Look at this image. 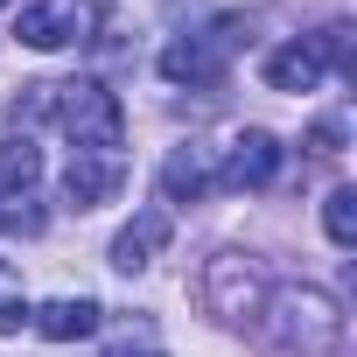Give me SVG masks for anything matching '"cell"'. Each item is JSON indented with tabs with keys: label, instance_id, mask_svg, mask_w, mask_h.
<instances>
[{
	"label": "cell",
	"instance_id": "obj_1",
	"mask_svg": "<svg viewBox=\"0 0 357 357\" xmlns=\"http://www.w3.org/2000/svg\"><path fill=\"white\" fill-rule=\"evenodd\" d=\"M266 315H273L266 336L280 350H301V357H336L343 350V315H336V301L322 287H280L266 301Z\"/></svg>",
	"mask_w": 357,
	"mask_h": 357
},
{
	"label": "cell",
	"instance_id": "obj_2",
	"mask_svg": "<svg viewBox=\"0 0 357 357\" xmlns=\"http://www.w3.org/2000/svg\"><path fill=\"white\" fill-rule=\"evenodd\" d=\"M50 119L77 140V154H119L126 140V112L105 84L77 77V84H50Z\"/></svg>",
	"mask_w": 357,
	"mask_h": 357
},
{
	"label": "cell",
	"instance_id": "obj_3",
	"mask_svg": "<svg viewBox=\"0 0 357 357\" xmlns=\"http://www.w3.org/2000/svg\"><path fill=\"white\" fill-rule=\"evenodd\" d=\"M238 29H245V15H225V22L204 29V36L168 43V50H161V77H168V84H218L225 63H231V50H238Z\"/></svg>",
	"mask_w": 357,
	"mask_h": 357
},
{
	"label": "cell",
	"instance_id": "obj_4",
	"mask_svg": "<svg viewBox=\"0 0 357 357\" xmlns=\"http://www.w3.org/2000/svg\"><path fill=\"white\" fill-rule=\"evenodd\" d=\"M98 29V0H36V8L15 15V36L29 50H77Z\"/></svg>",
	"mask_w": 357,
	"mask_h": 357
},
{
	"label": "cell",
	"instance_id": "obj_5",
	"mask_svg": "<svg viewBox=\"0 0 357 357\" xmlns=\"http://www.w3.org/2000/svg\"><path fill=\"white\" fill-rule=\"evenodd\" d=\"M204 308L225 315V322L259 315V266H252L245 252H218V259L204 266Z\"/></svg>",
	"mask_w": 357,
	"mask_h": 357
},
{
	"label": "cell",
	"instance_id": "obj_6",
	"mask_svg": "<svg viewBox=\"0 0 357 357\" xmlns=\"http://www.w3.org/2000/svg\"><path fill=\"white\" fill-rule=\"evenodd\" d=\"M336 56H343V29H322V36H308V43L273 50V56H266V84H273V91H315Z\"/></svg>",
	"mask_w": 357,
	"mask_h": 357
},
{
	"label": "cell",
	"instance_id": "obj_7",
	"mask_svg": "<svg viewBox=\"0 0 357 357\" xmlns=\"http://www.w3.org/2000/svg\"><path fill=\"white\" fill-rule=\"evenodd\" d=\"M280 175V140L266 126H245L231 147H225V168H218V190H273Z\"/></svg>",
	"mask_w": 357,
	"mask_h": 357
},
{
	"label": "cell",
	"instance_id": "obj_8",
	"mask_svg": "<svg viewBox=\"0 0 357 357\" xmlns=\"http://www.w3.org/2000/svg\"><path fill=\"white\" fill-rule=\"evenodd\" d=\"M105 197H119V154H77L63 168V204L70 211H98Z\"/></svg>",
	"mask_w": 357,
	"mask_h": 357
},
{
	"label": "cell",
	"instance_id": "obj_9",
	"mask_svg": "<svg viewBox=\"0 0 357 357\" xmlns=\"http://www.w3.org/2000/svg\"><path fill=\"white\" fill-rule=\"evenodd\" d=\"M218 190V168H211V147H175L161 161V197L168 204H204Z\"/></svg>",
	"mask_w": 357,
	"mask_h": 357
},
{
	"label": "cell",
	"instance_id": "obj_10",
	"mask_svg": "<svg viewBox=\"0 0 357 357\" xmlns=\"http://www.w3.org/2000/svg\"><path fill=\"white\" fill-rule=\"evenodd\" d=\"M161 245H168V211H140V218L112 238V266H119V273H147Z\"/></svg>",
	"mask_w": 357,
	"mask_h": 357
},
{
	"label": "cell",
	"instance_id": "obj_11",
	"mask_svg": "<svg viewBox=\"0 0 357 357\" xmlns=\"http://www.w3.org/2000/svg\"><path fill=\"white\" fill-rule=\"evenodd\" d=\"M98 315H105V308H98L91 294H56V301H43L29 322H36L50 343H77V336H91V329H98Z\"/></svg>",
	"mask_w": 357,
	"mask_h": 357
},
{
	"label": "cell",
	"instance_id": "obj_12",
	"mask_svg": "<svg viewBox=\"0 0 357 357\" xmlns=\"http://www.w3.org/2000/svg\"><path fill=\"white\" fill-rule=\"evenodd\" d=\"M36 183H43V147H36L29 133L0 140V204H15V197H36Z\"/></svg>",
	"mask_w": 357,
	"mask_h": 357
},
{
	"label": "cell",
	"instance_id": "obj_13",
	"mask_svg": "<svg viewBox=\"0 0 357 357\" xmlns=\"http://www.w3.org/2000/svg\"><path fill=\"white\" fill-rule=\"evenodd\" d=\"M322 231H329V245H357V190H329V204H322Z\"/></svg>",
	"mask_w": 357,
	"mask_h": 357
},
{
	"label": "cell",
	"instance_id": "obj_14",
	"mask_svg": "<svg viewBox=\"0 0 357 357\" xmlns=\"http://www.w3.org/2000/svg\"><path fill=\"white\" fill-rule=\"evenodd\" d=\"M29 294H22V273H8V266H0V336H22L29 329Z\"/></svg>",
	"mask_w": 357,
	"mask_h": 357
},
{
	"label": "cell",
	"instance_id": "obj_15",
	"mask_svg": "<svg viewBox=\"0 0 357 357\" xmlns=\"http://www.w3.org/2000/svg\"><path fill=\"white\" fill-rule=\"evenodd\" d=\"M308 154L336 161V154H343V126H336V119H315V126H308Z\"/></svg>",
	"mask_w": 357,
	"mask_h": 357
},
{
	"label": "cell",
	"instance_id": "obj_16",
	"mask_svg": "<svg viewBox=\"0 0 357 357\" xmlns=\"http://www.w3.org/2000/svg\"><path fill=\"white\" fill-rule=\"evenodd\" d=\"M112 357H161V350H112Z\"/></svg>",
	"mask_w": 357,
	"mask_h": 357
}]
</instances>
